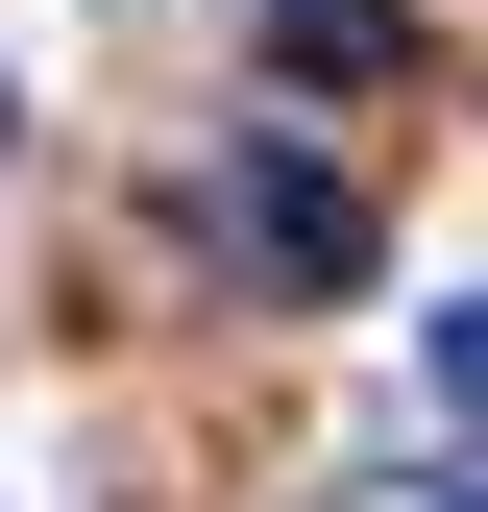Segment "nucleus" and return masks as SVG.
Instances as JSON below:
<instances>
[{"label": "nucleus", "mask_w": 488, "mask_h": 512, "mask_svg": "<svg viewBox=\"0 0 488 512\" xmlns=\"http://www.w3.org/2000/svg\"><path fill=\"white\" fill-rule=\"evenodd\" d=\"M440 415H488V293H464V317H440Z\"/></svg>", "instance_id": "nucleus-3"}, {"label": "nucleus", "mask_w": 488, "mask_h": 512, "mask_svg": "<svg viewBox=\"0 0 488 512\" xmlns=\"http://www.w3.org/2000/svg\"><path fill=\"white\" fill-rule=\"evenodd\" d=\"M269 49L293 74H391V0H269Z\"/></svg>", "instance_id": "nucleus-2"}, {"label": "nucleus", "mask_w": 488, "mask_h": 512, "mask_svg": "<svg viewBox=\"0 0 488 512\" xmlns=\"http://www.w3.org/2000/svg\"><path fill=\"white\" fill-rule=\"evenodd\" d=\"M196 220H220V269L269 293V317L366 293V171H342V147H220V196H196Z\"/></svg>", "instance_id": "nucleus-1"}]
</instances>
